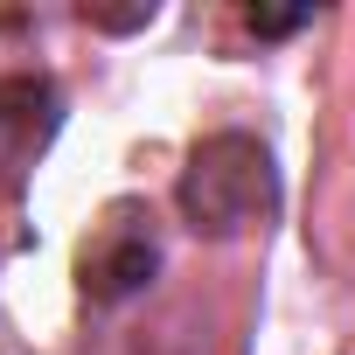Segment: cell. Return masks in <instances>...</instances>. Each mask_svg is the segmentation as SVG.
Returning <instances> with one entry per match:
<instances>
[{
	"label": "cell",
	"mask_w": 355,
	"mask_h": 355,
	"mask_svg": "<svg viewBox=\"0 0 355 355\" xmlns=\"http://www.w3.org/2000/svg\"><path fill=\"white\" fill-rule=\"evenodd\" d=\"M63 119V98L49 77L21 70V77H0V196H15L21 189V174L35 167V153L49 146Z\"/></svg>",
	"instance_id": "cell-3"
},
{
	"label": "cell",
	"mask_w": 355,
	"mask_h": 355,
	"mask_svg": "<svg viewBox=\"0 0 355 355\" xmlns=\"http://www.w3.org/2000/svg\"><path fill=\"white\" fill-rule=\"evenodd\" d=\"M279 202V174H272V153L244 132H216L189 153L182 167V216L209 237H237L251 230L258 216H272Z\"/></svg>",
	"instance_id": "cell-1"
},
{
	"label": "cell",
	"mask_w": 355,
	"mask_h": 355,
	"mask_svg": "<svg viewBox=\"0 0 355 355\" xmlns=\"http://www.w3.org/2000/svg\"><path fill=\"white\" fill-rule=\"evenodd\" d=\"M153 265H160L153 216H146L139 202H112L105 223H98V230L84 237V251H77V286H84V300L112 306V300L139 293V286L153 279Z\"/></svg>",
	"instance_id": "cell-2"
},
{
	"label": "cell",
	"mask_w": 355,
	"mask_h": 355,
	"mask_svg": "<svg viewBox=\"0 0 355 355\" xmlns=\"http://www.w3.org/2000/svg\"><path fill=\"white\" fill-rule=\"evenodd\" d=\"M313 21V8H300V15H265V8H244V28L251 35H293V28H306Z\"/></svg>",
	"instance_id": "cell-4"
}]
</instances>
